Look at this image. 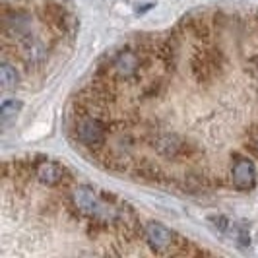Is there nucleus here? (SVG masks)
<instances>
[{
  "mask_svg": "<svg viewBox=\"0 0 258 258\" xmlns=\"http://www.w3.org/2000/svg\"><path fill=\"white\" fill-rule=\"evenodd\" d=\"M76 136L91 152H99L107 140V126L101 118L93 115H84L76 120Z\"/></svg>",
  "mask_w": 258,
  "mask_h": 258,
  "instance_id": "nucleus-1",
  "label": "nucleus"
},
{
  "mask_svg": "<svg viewBox=\"0 0 258 258\" xmlns=\"http://www.w3.org/2000/svg\"><path fill=\"white\" fill-rule=\"evenodd\" d=\"M72 202H74L78 212L88 216V218H109V210L103 204V200L97 196L93 188L86 186V184H80L74 188Z\"/></svg>",
  "mask_w": 258,
  "mask_h": 258,
  "instance_id": "nucleus-2",
  "label": "nucleus"
},
{
  "mask_svg": "<svg viewBox=\"0 0 258 258\" xmlns=\"http://www.w3.org/2000/svg\"><path fill=\"white\" fill-rule=\"evenodd\" d=\"M144 231H146L148 243H150V246L154 248L155 252H169L173 246L177 245L175 243L177 235L171 229H167L163 223H159V221H150Z\"/></svg>",
  "mask_w": 258,
  "mask_h": 258,
  "instance_id": "nucleus-3",
  "label": "nucleus"
},
{
  "mask_svg": "<svg viewBox=\"0 0 258 258\" xmlns=\"http://www.w3.org/2000/svg\"><path fill=\"white\" fill-rule=\"evenodd\" d=\"M233 184L239 190H250L256 184V167L248 157H235L233 161Z\"/></svg>",
  "mask_w": 258,
  "mask_h": 258,
  "instance_id": "nucleus-4",
  "label": "nucleus"
},
{
  "mask_svg": "<svg viewBox=\"0 0 258 258\" xmlns=\"http://www.w3.org/2000/svg\"><path fill=\"white\" fill-rule=\"evenodd\" d=\"M140 68V58L130 51H124L122 54H118L113 62V74L120 80H128L132 78Z\"/></svg>",
  "mask_w": 258,
  "mask_h": 258,
  "instance_id": "nucleus-5",
  "label": "nucleus"
},
{
  "mask_svg": "<svg viewBox=\"0 0 258 258\" xmlns=\"http://www.w3.org/2000/svg\"><path fill=\"white\" fill-rule=\"evenodd\" d=\"M35 177H37L39 182L54 186V184H58V182L62 181L64 169L60 167L58 163H52V161H41L35 167Z\"/></svg>",
  "mask_w": 258,
  "mask_h": 258,
  "instance_id": "nucleus-6",
  "label": "nucleus"
},
{
  "mask_svg": "<svg viewBox=\"0 0 258 258\" xmlns=\"http://www.w3.org/2000/svg\"><path fill=\"white\" fill-rule=\"evenodd\" d=\"M0 84L4 90H16L20 84V74H18L16 66H12L6 60L0 62Z\"/></svg>",
  "mask_w": 258,
  "mask_h": 258,
  "instance_id": "nucleus-7",
  "label": "nucleus"
},
{
  "mask_svg": "<svg viewBox=\"0 0 258 258\" xmlns=\"http://www.w3.org/2000/svg\"><path fill=\"white\" fill-rule=\"evenodd\" d=\"M22 111V101L20 99H6L0 107V116H2V124L8 126L10 122L16 120V116Z\"/></svg>",
  "mask_w": 258,
  "mask_h": 258,
  "instance_id": "nucleus-8",
  "label": "nucleus"
},
{
  "mask_svg": "<svg viewBox=\"0 0 258 258\" xmlns=\"http://www.w3.org/2000/svg\"><path fill=\"white\" fill-rule=\"evenodd\" d=\"M250 148H252V152L258 155V134L252 136V140H250Z\"/></svg>",
  "mask_w": 258,
  "mask_h": 258,
  "instance_id": "nucleus-9",
  "label": "nucleus"
}]
</instances>
